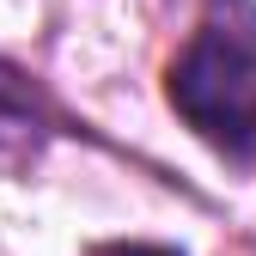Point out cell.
I'll return each mask as SVG.
<instances>
[{
    "label": "cell",
    "instance_id": "cell-1",
    "mask_svg": "<svg viewBox=\"0 0 256 256\" xmlns=\"http://www.w3.org/2000/svg\"><path fill=\"white\" fill-rule=\"evenodd\" d=\"M165 98L214 152L256 165V6L250 0H214L202 30L171 61Z\"/></svg>",
    "mask_w": 256,
    "mask_h": 256
},
{
    "label": "cell",
    "instance_id": "cell-2",
    "mask_svg": "<svg viewBox=\"0 0 256 256\" xmlns=\"http://www.w3.org/2000/svg\"><path fill=\"white\" fill-rule=\"evenodd\" d=\"M49 140V116L6 61H0V165H30Z\"/></svg>",
    "mask_w": 256,
    "mask_h": 256
},
{
    "label": "cell",
    "instance_id": "cell-3",
    "mask_svg": "<svg viewBox=\"0 0 256 256\" xmlns=\"http://www.w3.org/2000/svg\"><path fill=\"white\" fill-rule=\"evenodd\" d=\"M104 256H183V250H165V244H110Z\"/></svg>",
    "mask_w": 256,
    "mask_h": 256
}]
</instances>
